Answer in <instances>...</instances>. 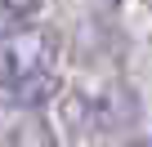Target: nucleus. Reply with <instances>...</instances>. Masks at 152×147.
<instances>
[{"label":"nucleus","instance_id":"1","mask_svg":"<svg viewBox=\"0 0 152 147\" xmlns=\"http://www.w3.org/2000/svg\"><path fill=\"white\" fill-rule=\"evenodd\" d=\"M58 85V54L54 40L36 27H14L0 36V98L31 107L45 103Z\"/></svg>","mask_w":152,"mask_h":147},{"label":"nucleus","instance_id":"2","mask_svg":"<svg viewBox=\"0 0 152 147\" xmlns=\"http://www.w3.org/2000/svg\"><path fill=\"white\" fill-rule=\"evenodd\" d=\"M36 5H40V0H0V36L14 31V27H23L36 14Z\"/></svg>","mask_w":152,"mask_h":147},{"label":"nucleus","instance_id":"3","mask_svg":"<svg viewBox=\"0 0 152 147\" xmlns=\"http://www.w3.org/2000/svg\"><path fill=\"white\" fill-rule=\"evenodd\" d=\"M139 147H152V143H139Z\"/></svg>","mask_w":152,"mask_h":147}]
</instances>
